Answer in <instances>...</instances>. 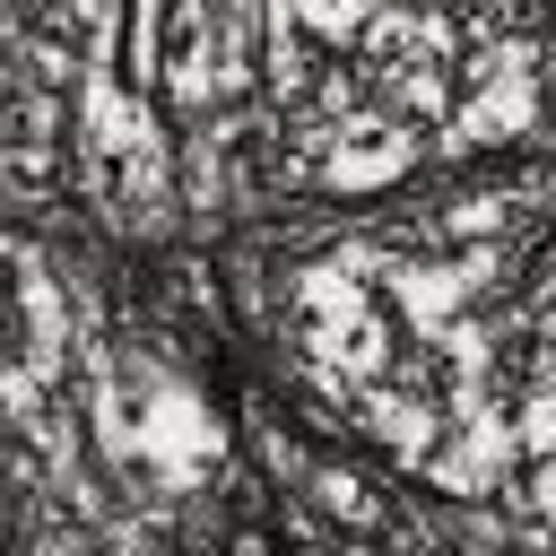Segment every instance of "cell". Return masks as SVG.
<instances>
[{"mask_svg":"<svg viewBox=\"0 0 556 556\" xmlns=\"http://www.w3.org/2000/svg\"><path fill=\"white\" fill-rule=\"evenodd\" d=\"M130 426H139V469L165 478V486H191V478L217 460V443H226L217 417H208V400H200L191 382H174V374H148Z\"/></svg>","mask_w":556,"mask_h":556,"instance_id":"cell-1","label":"cell"},{"mask_svg":"<svg viewBox=\"0 0 556 556\" xmlns=\"http://www.w3.org/2000/svg\"><path fill=\"white\" fill-rule=\"evenodd\" d=\"M78 130H87V148L96 156H156V122L104 78V70H87V96H78Z\"/></svg>","mask_w":556,"mask_h":556,"instance_id":"cell-2","label":"cell"},{"mask_svg":"<svg viewBox=\"0 0 556 556\" xmlns=\"http://www.w3.org/2000/svg\"><path fill=\"white\" fill-rule=\"evenodd\" d=\"M530 122H539L530 70H486V96L452 122V148H486V139H513V130H530Z\"/></svg>","mask_w":556,"mask_h":556,"instance_id":"cell-3","label":"cell"},{"mask_svg":"<svg viewBox=\"0 0 556 556\" xmlns=\"http://www.w3.org/2000/svg\"><path fill=\"white\" fill-rule=\"evenodd\" d=\"M417 165V139L408 130H356V139H339L330 156H321V174L339 182V191H382V182H400Z\"/></svg>","mask_w":556,"mask_h":556,"instance_id":"cell-4","label":"cell"},{"mask_svg":"<svg viewBox=\"0 0 556 556\" xmlns=\"http://www.w3.org/2000/svg\"><path fill=\"white\" fill-rule=\"evenodd\" d=\"M391 295H400V313L417 330H443L460 313V295H469V269H391Z\"/></svg>","mask_w":556,"mask_h":556,"instance_id":"cell-5","label":"cell"},{"mask_svg":"<svg viewBox=\"0 0 556 556\" xmlns=\"http://www.w3.org/2000/svg\"><path fill=\"white\" fill-rule=\"evenodd\" d=\"M374 434H382L400 460H417V452L434 443V408H426V400H374Z\"/></svg>","mask_w":556,"mask_h":556,"instance_id":"cell-6","label":"cell"},{"mask_svg":"<svg viewBox=\"0 0 556 556\" xmlns=\"http://www.w3.org/2000/svg\"><path fill=\"white\" fill-rule=\"evenodd\" d=\"M313 495H321V513H339V521H356V530H382V504L365 495V478H348V469H313Z\"/></svg>","mask_w":556,"mask_h":556,"instance_id":"cell-7","label":"cell"},{"mask_svg":"<svg viewBox=\"0 0 556 556\" xmlns=\"http://www.w3.org/2000/svg\"><path fill=\"white\" fill-rule=\"evenodd\" d=\"M365 9H374V0H287V17H295L304 35H321V43H348V35L365 26Z\"/></svg>","mask_w":556,"mask_h":556,"instance_id":"cell-8","label":"cell"},{"mask_svg":"<svg viewBox=\"0 0 556 556\" xmlns=\"http://www.w3.org/2000/svg\"><path fill=\"white\" fill-rule=\"evenodd\" d=\"M521 452H556V391H539L521 408Z\"/></svg>","mask_w":556,"mask_h":556,"instance_id":"cell-9","label":"cell"},{"mask_svg":"<svg viewBox=\"0 0 556 556\" xmlns=\"http://www.w3.org/2000/svg\"><path fill=\"white\" fill-rule=\"evenodd\" d=\"M78 17H87V52L104 61V52H113V35H122V0H78Z\"/></svg>","mask_w":556,"mask_h":556,"instance_id":"cell-10","label":"cell"},{"mask_svg":"<svg viewBox=\"0 0 556 556\" xmlns=\"http://www.w3.org/2000/svg\"><path fill=\"white\" fill-rule=\"evenodd\" d=\"M400 104L408 113H443V78L434 70H400Z\"/></svg>","mask_w":556,"mask_h":556,"instance_id":"cell-11","label":"cell"},{"mask_svg":"<svg viewBox=\"0 0 556 556\" xmlns=\"http://www.w3.org/2000/svg\"><path fill=\"white\" fill-rule=\"evenodd\" d=\"M539 504H556V460H547V469H539Z\"/></svg>","mask_w":556,"mask_h":556,"instance_id":"cell-12","label":"cell"},{"mask_svg":"<svg viewBox=\"0 0 556 556\" xmlns=\"http://www.w3.org/2000/svg\"><path fill=\"white\" fill-rule=\"evenodd\" d=\"M547 96H556V70H547Z\"/></svg>","mask_w":556,"mask_h":556,"instance_id":"cell-13","label":"cell"}]
</instances>
